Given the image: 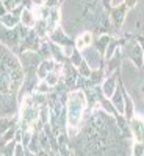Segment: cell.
I'll return each instance as SVG.
<instances>
[{"label":"cell","mask_w":144,"mask_h":156,"mask_svg":"<svg viewBox=\"0 0 144 156\" xmlns=\"http://www.w3.org/2000/svg\"><path fill=\"white\" fill-rule=\"evenodd\" d=\"M85 95L83 92L77 90L69 95L68 100V122L71 128H75L82 120V114H83V108H85Z\"/></svg>","instance_id":"obj_1"},{"label":"cell","mask_w":144,"mask_h":156,"mask_svg":"<svg viewBox=\"0 0 144 156\" xmlns=\"http://www.w3.org/2000/svg\"><path fill=\"white\" fill-rule=\"evenodd\" d=\"M36 120H38V109L33 106L31 97H27L24 101V106H22V126H24V129H27V126L35 125Z\"/></svg>","instance_id":"obj_2"},{"label":"cell","mask_w":144,"mask_h":156,"mask_svg":"<svg viewBox=\"0 0 144 156\" xmlns=\"http://www.w3.org/2000/svg\"><path fill=\"white\" fill-rule=\"evenodd\" d=\"M132 131L133 136L138 142L144 144V119L139 115H135V119L132 120Z\"/></svg>","instance_id":"obj_3"},{"label":"cell","mask_w":144,"mask_h":156,"mask_svg":"<svg viewBox=\"0 0 144 156\" xmlns=\"http://www.w3.org/2000/svg\"><path fill=\"white\" fill-rule=\"evenodd\" d=\"M91 41H93V34H91V33H83L82 36H78L75 45H77L78 50H83L85 47H88L91 44Z\"/></svg>","instance_id":"obj_4"},{"label":"cell","mask_w":144,"mask_h":156,"mask_svg":"<svg viewBox=\"0 0 144 156\" xmlns=\"http://www.w3.org/2000/svg\"><path fill=\"white\" fill-rule=\"evenodd\" d=\"M22 23L25 25V27H33V25H35V16L31 14L28 9L22 11Z\"/></svg>","instance_id":"obj_5"},{"label":"cell","mask_w":144,"mask_h":156,"mask_svg":"<svg viewBox=\"0 0 144 156\" xmlns=\"http://www.w3.org/2000/svg\"><path fill=\"white\" fill-rule=\"evenodd\" d=\"M55 62L54 61H44L42 64H41V67H39V75L41 76H46V72H52L55 67Z\"/></svg>","instance_id":"obj_6"},{"label":"cell","mask_w":144,"mask_h":156,"mask_svg":"<svg viewBox=\"0 0 144 156\" xmlns=\"http://www.w3.org/2000/svg\"><path fill=\"white\" fill-rule=\"evenodd\" d=\"M114 86H116V81L113 80V78H110V80L105 81V84H103V92H105V95H113L114 92Z\"/></svg>","instance_id":"obj_7"},{"label":"cell","mask_w":144,"mask_h":156,"mask_svg":"<svg viewBox=\"0 0 144 156\" xmlns=\"http://www.w3.org/2000/svg\"><path fill=\"white\" fill-rule=\"evenodd\" d=\"M44 81H46L49 86H54V84H57V83H58V78H57V75H55V73H50V75H46Z\"/></svg>","instance_id":"obj_8"},{"label":"cell","mask_w":144,"mask_h":156,"mask_svg":"<svg viewBox=\"0 0 144 156\" xmlns=\"http://www.w3.org/2000/svg\"><path fill=\"white\" fill-rule=\"evenodd\" d=\"M114 105L117 106V109H119L121 112L124 111V103H122V97L119 92H116V97H114Z\"/></svg>","instance_id":"obj_9"},{"label":"cell","mask_w":144,"mask_h":156,"mask_svg":"<svg viewBox=\"0 0 144 156\" xmlns=\"http://www.w3.org/2000/svg\"><path fill=\"white\" fill-rule=\"evenodd\" d=\"M3 23L8 25V27H14V25L17 23V19L13 17V16H5V17H3Z\"/></svg>","instance_id":"obj_10"},{"label":"cell","mask_w":144,"mask_h":156,"mask_svg":"<svg viewBox=\"0 0 144 156\" xmlns=\"http://www.w3.org/2000/svg\"><path fill=\"white\" fill-rule=\"evenodd\" d=\"M122 19H124V9H122V8H119V9H117V11L114 12V20H116V23H117V25H119Z\"/></svg>","instance_id":"obj_11"},{"label":"cell","mask_w":144,"mask_h":156,"mask_svg":"<svg viewBox=\"0 0 144 156\" xmlns=\"http://www.w3.org/2000/svg\"><path fill=\"white\" fill-rule=\"evenodd\" d=\"M133 156H142V145H141V142H138V144L135 145V148H133Z\"/></svg>","instance_id":"obj_12"},{"label":"cell","mask_w":144,"mask_h":156,"mask_svg":"<svg viewBox=\"0 0 144 156\" xmlns=\"http://www.w3.org/2000/svg\"><path fill=\"white\" fill-rule=\"evenodd\" d=\"M6 8L8 9H13V8H16L17 5H19V0H6Z\"/></svg>","instance_id":"obj_13"},{"label":"cell","mask_w":144,"mask_h":156,"mask_svg":"<svg viewBox=\"0 0 144 156\" xmlns=\"http://www.w3.org/2000/svg\"><path fill=\"white\" fill-rule=\"evenodd\" d=\"M38 90H39V92H47V90H49V84H47L46 81L39 83V84H38Z\"/></svg>","instance_id":"obj_14"},{"label":"cell","mask_w":144,"mask_h":156,"mask_svg":"<svg viewBox=\"0 0 144 156\" xmlns=\"http://www.w3.org/2000/svg\"><path fill=\"white\" fill-rule=\"evenodd\" d=\"M16 156H24V150H22V147H20V145H17V147H16Z\"/></svg>","instance_id":"obj_15"},{"label":"cell","mask_w":144,"mask_h":156,"mask_svg":"<svg viewBox=\"0 0 144 156\" xmlns=\"http://www.w3.org/2000/svg\"><path fill=\"white\" fill-rule=\"evenodd\" d=\"M127 2H128V5H130V6H132V5L136 2V0H127Z\"/></svg>","instance_id":"obj_16"}]
</instances>
